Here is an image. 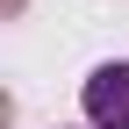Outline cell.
I'll list each match as a JSON object with an SVG mask.
<instances>
[{
    "label": "cell",
    "instance_id": "obj_1",
    "mask_svg": "<svg viewBox=\"0 0 129 129\" xmlns=\"http://www.w3.org/2000/svg\"><path fill=\"white\" fill-rule=\"evenodd\" d=\"M79 101H86V122L93 129H129V64H101Z\"/></svg>",
    "mask_w": 129,
    "mask_h": 129
}]
</instances>
